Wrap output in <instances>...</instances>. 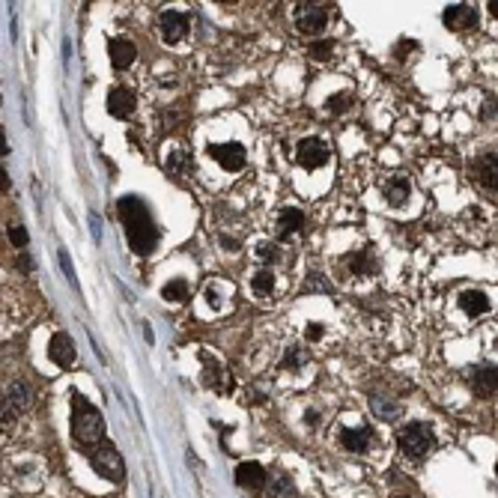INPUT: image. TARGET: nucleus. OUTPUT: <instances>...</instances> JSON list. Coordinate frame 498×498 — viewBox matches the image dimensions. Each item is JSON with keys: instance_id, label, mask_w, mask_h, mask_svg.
<instances>
[{"instance_id": "1", "label": "nucleus", "mask_w": 498, "mask_h": 498, "mask_svg": "<svg viewBox=\"0 0 498 498\" xmlns=\"http://www.w3.org/2000/svg\"><path fill=\"white\" fill-rule=\"evenodd\" d=\"M116 212H120V221H123V230H125V239H129V245L134 254H153L155 245H158V227L150 215V209L141 197H120V203H116Z\"/></svg>"}, {"instance_id": "2", "label": "nucleus", "mask_w": 498, "mask_h": 498, "mask_svg": "<svg viewBox=\"0 0 498 498\" xmlns=\"http://www.w3.org/2000/svg\"><path fill=\"white\" fill-rule=\"evenodd\" d=\"M72 439L84 451H90L93 444H99L104 439V418L84 394L72 397Z\"/></svg>"}, {"instance_id": "3", "label": "nucleus", "mask_w": 498, "mask_h": 498, "mask_svg": "<svg viewBox=\"0 0 498 498\" xmlns=\"http://www.w3.org/2000/svg\"><path fill=\"white\" fill-rule=\"evenodd\" d=\"M397 442H400V451L406 453V457L421 460V457H427V451L433 448V430L427 427V423L412 421L397 433Z\"/></svg>"}, {"instance_id": "4", "label": "nucleus", "mask_w": 498, "mask_h": 498, "mask_svg": "<svg viewBox=\"0 0 498 498\" xmlns=\"http://www.w3.org/2000/svg\"><path fill=\"white\" fill-rule=\"evenodd\" d=\"M93 469H96L102 478H108V481H123V474H125V465H123V457L116 453L111 444H102L99 451H93Z\"/></svg>"}, {"instance_id": "5", "label": "nucleus", "mask_w": 498, "mask_h": 498, "mask_svg": "<svg viewBox=\"0 0 498 498\" xmlns=\"http://www.w3.org/2000/svg\"><path fill=\"white\" fill-rule=\"evenodd\" d=\"M325 9L316 6V3H299L295 6V27L302 30L307 36H316L325 30Z\"/></svg>"}, {"instance_id": "6", "label": "nucleus", "mask_w": 498, "mask_h": 498, "mask_svg": "<svg viewBox=\"0 0 498 498\" xmlns=\"http://www.w3.org/2000/svg\"><path fill=\"white\" fill-rule=\"evenodd\" d=\"M295 158H299V164L307 167V171H316V167H322L328 162V146L320 137H304V141H299Z\"/></svg>"}, {"instance_id": "7", "label": "nucleus", "mask_w": 498, "mask_h": 498, "mask_svg": "<svg viewBox=\"0 0 498 498\" xmlns=\"http://www.w3.org/2000/svg\"><path fill=\"white\" fill-rule=\"evenodd\" d=\"M469 382H472V391L478 397H498V367L492 364H478L469 373Z\"/></svg>"}, {"instance_id": "8", "label": "nucleus", "mask_w": 498, "mask_h": 498, "mask_svg": "<svg viewBox=\"0 0 498 498\" xmlns=\"http://www.w3.org/2000/svg\"><path fill=\"white\" fill-rule=\"evenodd\" d=\"M209 155L224 167V171H239L245 164V146L242 143H209Z\"/></svg>"}, {"instance_id": "9", "label": "nucleus", "mask_w": 498, "mask_h": 498, "mask_svg": "<svg viewBox=\"0 0 498 498\" xmlns=\"http://www.w3.org/2000/svg\"><path fill=\"white\" fill-rule=\"evenodd\" d=\"M444 27L451 30H465V27H474L478 24V9H474L472 3H453L444 9Z\"/></svg>"}, {"instance_id": "10", "label": "nucleus", "mask_w": 498, "mask_h": 498, "mask_svg": "<svg viewBox=\"0 0 498 498\" xmlns=\"http://www.w3.org/2000/svg\"><path fill=\"white\" fill-rule=\"evenodd\" d=\"M134 93L132 90H125V87H114L108 93V114L116 116V120H125V116H132L134 114Z\"/></svg>"}, {"instance_id": "11", "label": "nucleus", "mask_w": 498, "mask_h": 498, "mask_svg": "<svg viewBox=\"0 0 498 498\" xmlns=\"http://www.w3.org/2000/svg\"><path fill=\"white\" fill-rule=\"evenodd\" d=\"M472 173L474 179L483 185V188H490V192H495L498 188V155H481L478 162L472 164Z\"/></svg>"}, {"instance_id": "12", "label": "nucleus", "mask_w": 498, "mask_h": 498, "mask_svg": "<svg viewBox=\"0 0 498 498\" xmlns=\"http://www.w3.org/2000/svg\"><path fill=\"white\" fill-rule=\"evenodd\" d=\"M266 481H269V474L260 462H239V469H236V483L239 486H245V490H263Z\"/></svg>"}, {"instance_id": "13", "label": "nucleus", "mask_w": 498, "mask_h": 498, "mask_svg": "<svg viewBox=\"0 0 498 498\" xmlns=\"http://www.w3.org/2000/svg\"><path fill=\"white\" fill-rule=\"evenodd\" d=\"M158 27H162L164 42H179V39L188 33V18H185L182 13H173V9H167V13L158 18Z\"/></svg>"}, {"instance_id": "14", "label": "nucleus", "mask_w": 498, "mask_h": 498, "mask_svg": "<svg viewBox=\"0 0 498 498\" xmlns=\"http://www.w3.org/2000/svg\"><path fill=\"white\" fill-rule=\"evenodd\" d=\"M30 400H33V394H30L27 385H13L6 391V400H3V421L21 415V412L30 406Z\"/></svg>"}, {"instance_id": "15", "label": "nucleus", "mask_w": 498, "mask_h": 498, "mask_svg": "<svg viewBox=\"0 0 498 498\" xmlns=\"http://www.w3.org/2000/svg\"><path fill=\"white\" fill-rule=\"evenodd\" d=\"M48 355L51 361H54L57 367H72V361H75V346H72L69 334L57 332L54 337H51V346H48Z\"/></svg>"}, {"instance_id": "16", "label": "nucleus", "mask_w": 498, "mask_h": 498, "mask_svg": "<svg viewBox=\"0 0 498 498\" xmlns=\"http://www.w3.org/2000/svg\"><path fill=\"white\" fill-rule=\"evenodd\" d=\"M341 444L346 451H352V453H361V451H367L370 448V439H373V430L370 427H343L341 433Z\"/></svg>"}, {"instance_id": "17", "label": "nucleus", "mask_w": 498, "mask_h": 498, "mask_svg": "<svg viewBox=\"0 0 498 498\" xmlns=\"http://www.w3.org/2000/svg\"><path fill=\"white\" fill-rule=\"evenodd\" d=\"M412 192V185H409V179L403 176V173H394V176H388V182L382 185V194L391 206H400V203H406V197Z\"/></svg>"}, {"instance_id": "18", "label": "nucleus", "mask_w": 498, "mask_h": 498, "mask_svg": "<svg viewBox=\"0 0 498 498\" xmlns=\"http://www.w3.org/2000/svg\"><path fill=\"white\" fill-rule=\"evenodd\" d=\"M302 227H304V212L302 209H281L278 224H274V230H278L281 239H290L293 233H299Z\"/></svg>"}, {"instance_id": "19", "label": "nucleus", "mask_w": 498, "mask_h": 498, "mask_svg": "<svg viewBox=\"0 0 498 498\" xmlns=\"http://www.w3.org/2000/svg\"><path fill=\"white\" fill-rule=\"evenodd\" d=\"M137 57V51L129 39H111V63L114 69H129Z\"/></svg>"}, {"instance_id": "20", "label": "nucleus", "mask_w": 498, "mask_h": 498, "mask_svg": "<svg viewBox=\"0 0 498 498\" xmlns=\"http://www.w3.org/2000/svg\"><path fill=\"white\" fill-rule=\"evenodd\" d=\"M343 269H349L352 274H373L376 260L370 251H355V254H349V257H343Z\"/></svg>"}, {"instance_id": "21", "label": "nucleus", "mask_w": 498, "mask_h": 498, "mask_svg": "<svg viewBox=\"0 0 498 498\" xmlns=\"http://www.w3.org/2000/svg\"><path fill=\"white\" fill-rule=\"evenodd\" d=\"M460 307L469 316H481L490 311V299H486L481 290H465V293H460Z\"/></svg>"}, {"instance_id": "22", "label": "nucleus", "mask_w": 498, "mask_h": 498, "mask_svg": "<svg viewBox=\"0 0 498 498\" xmlns=\"http://www.w3.org/2000/svg\"><path fill=\"white\" fill-rule=\"evenodd\" d=\"M370 406H373V412L382 421H394L397 415H400V406L394 400H385L382 394H370Z\"/></svg>"}, {"instance_id": "23", "label": "nucleus", "mask_w": 498, "mask_h": 498, "mask_svg": "<svg viewBox=\"0 0 498 498\" xmlns=\"http://www.w3.org/2000/svg\"><path fill=\"white\" fill-rule=\"evenodd\" d=\"M206 382L215 385L218 394H227V391L233 388V379H230V373H227L224 367H209V370H206Z\"/></svg>"}, {"instance_id": "24", "label": "nucleus", "mask_w": 498, "mask_h": 498, "mask_svg": "<svg viewBox=\"0 0 498 498\" xmlns=\"http://www.w3.org/2000/svg\"><path fill=\"white\" fill-rule=\"evenodd\" d=\"M251 290L260 295V299H266V295L274 290V274L269 269H260L257 274H254V281H251Z\"/></svg>"}, {"instance_id": "25", "label": "nucleus", "mask_w": 498, "mask_h": 498, "mask_svg": "<svg viewBox=\"0 0 498 498\" xmlns=\"http://www.w3.org/2000/svg\"><path fill=\"white\" fill-rule=\"evenodd\" d=\"M162 295H164L167 302H185V299H188V283H185L182 278H176V281H171V283H164Z\"/></svg>"}, {"instance_id": "26", "label": "nucleus", "mask_w": 498, "mask_h": 498, "mask_svg": "<svg viewBox=\"0 0 498 498\" xmlns=\"http://www.w3.org/2000/svg\"><path fill=\"white\" fill-rule=\"evenodd\" d=\"M332 51H334V42L325 39V42H316V45H311V57L325 63V60H332Z\"/></svg>"}, {"instance_id": "27", "label": "nucleus", "mask_w": 498, "mask_h": 498, "mask_svg": "<svg viewBox=\"0 0 498 498\" xmlns=\"http://www.w3.org/2000/svg\"><path fill=\"white\" fill-rule=\"evenodd\" d=\"M304 349L302 346H293L290 349V352H287V358H283V367H287V370H299L302 364H304Z\"/></svg>"}, {"instance_id": "28", "label": "nucleus", "mask_w": 498, "mask_h": 498, "mask_svg": "<svg viewBox=\"0 0 498 498\" xmlns=\"http://www.w3.org/2000/svg\"><path fill=\"white\" fill-rule=\"evenodd\" d=\"M257 257L274 263V260L281 257V251H278V245H274V242H260V245H257Z\"/></svg>"}, {"instance_id": "29", "label": "nucleus", "mask_w": 498, "mask_h": 498, "mask_svg": "<svg viewBox=\"0 0 498 498\" xmlns=\"http://www.w3.org/2000/svg\"><path fill=\"white\" fill-rule=\"evenodd\" d=\"M349 102H352V99H349V93H343V96H332V99H328V111H332V114H343L349 108Z\"/></svg>"}, {"instance_id": "30", "label": "nucleus", "mask_w": 498, "mask_h": 498, "mask_svg": "<svg viewBox=\"0 0 498 498\" xmlns=\"http://www.w3.org/2000/svg\"><path fill=\"white\" fill-rule=\"evenodd\" d=\"M167 167H171L173 173H176V171H185V167H188V155H185L182 150H176L171 158H167Z\"/></svg>"}, {"instance_id": "31", "label": "nucleus", "mask_w": 498, "mask_h": 498, "mask_svg": "<svg viewBox=\"0 0 498 498\" xmlns=\"http://www.w3.org/2000/svg\"><path fill=\"white\" fill-rule=\"evenodd\" d=\"M272 492H274V495L293 492V481L287 478V474H278V478H274V486H272Z\"/></svg>"}, {"instance_id": "32", "label": "nucleus", "mask_w": 498, "mask_h": 498, "mask_svg": "<svg viewBox=\"0 0 498 498\" xmlns=\"http://www.w3.org/2000/svg\"><path fill=\"white\" fill-rule=\"evenodd\" d=\"M9 239H13L15 248H24L27 245V230L24 227H9Z\"/></svg>"}, {"instance_id": "33", "label": "nucleus", "mask_w": 498, "mask_h": 498, "mask_svg": "<svg viewBox=\"0 0 498 498\" xmlns=\"http://www.w3.org/2000/svg\"><path fill=\"white\" fill-rule=\"evenodd\" d=\"M322 337V325H307V341H320Z\"/></svg>"}, {"instance_id": "34", "label": "nucleus", "mask_w": 498, "mask_h": 498, "mask_svg": "<svg viewBox=\"0 0 498 498\" xmlns=\"http://www.w3.org/2000/svg\"><path fill=\"white\" fill-rule=\"evenodd\" d=\"M18 269H24V272H33V260H30L27 254H21V257H18Z\"/></svg>"}, {"instance_id": "35", "label": "nucleus", "mask_w": 498, "mask_h": 498, "mask_svg": "<svg viewBox=\"0 0 498 498\" xmlns=\"http://www.w3.org/2000/svg\"><path fill=\"white\" fill-rule=\"evenodd\" d=\"M60 263H63V272H66V274H69V281H72V263H69L66 254H60Z\"/></svg>"}, {"instance_id": "36", "label": "nucleus", "mask_w": 498, "mask_h": 498, "mask_svg": "<svg viewBox=\"0 0 498 498\" xmlns=\"http://www.w3.org/2000/svg\"><path fill=\"white\" fill-rule=\"evenodd\" d=\"M206 299H209V304H212V307H218V304H221V302H218V293H215V290H206Z\"/></svg>"}, {"instance_id": "37", "label": "nucleus", "mask_w": 498, "mask_h": 498, "mask_svg": "<svg viewBox=\"0 0 498 498\" xmlns=\"http://www.w3.org/2000/svg\"><path fill=\"white\" fill-rule=\"evenodd\" d=\"M221 245H227V251H236V242L227 239V236H221Z\"/></svg>"}, {"instance_id": "38", "label": "nucleus", "mask_w": 498, "mask_h": 498, "mask_svg": "<svg viewBox=\"0 0 498 498\" xmlns=\"http://www.w3.org/2000/svg\"><path fill=\"white\" fill-rule=\"evenodd\" d=\"M492 13V18H498V0H490V6H486Z\"/></svg>"}, {"instance_id": "39", "label": "nucleus", "mask_w": 498, "mask_h": 498, "mask_svg": "<svg viewBox=\"0 0 498 498\" xmlns=\"http://www.w3.org/2000/svg\"><path fill=\"white\" fill-rule=\"evenodd\" d=\"M495 474H498V462H495Z\"/></svg>"}]
</instances>
